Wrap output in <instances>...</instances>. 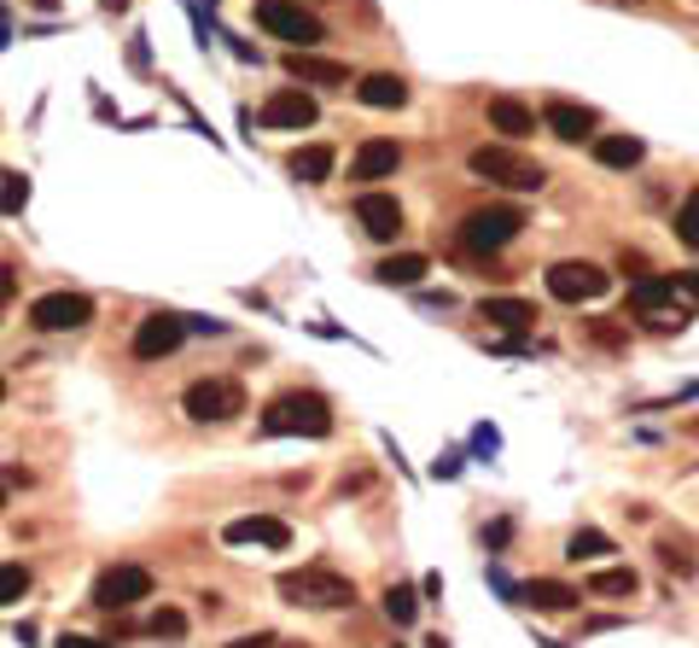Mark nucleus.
<instances>
[{"instance_id": "obj_1", "label": "nucleus", "mask_w": 699, "mask_h": 648, "mask_svg": "<svg viewBox=\"0 0 699 648\" xmlns=\"http://www.w3.org/2000/svg\"><path fill=\"white\" fill-rule=\"evenodd\" d=\"M280 596L310 614H344V607H356V584L333 566H292V573H280Z\"/></svg>"}, {"instance_id": "obj_2", "label": "nucleus", "mask_w": 699, "mask_h": 648, "mask_svg": "<svg viewBox=\"0 0 699 648\" xmlns=\"http://www.w3.org/2000/svg\"><path fill=\"white\" fill-rule=\"evenodd\" d=\"M262 433L269 438H326L333 433V410L315 392H280L269 410H262Z\"/></svg>"}, {"instance_id": "obj_3", "label": "nucleus", "mask_w": 699, "mask_h": 648, "mask_svg": "<svg viewBox=\"0 0 699 648\" xmlns=\"http://www.w3.org/2000/svg\"><path fill=\"white\" fill-rule=\"evenodd\" d=\"M466 170L478 181H490V188H513V193H537L548 181V170L537 164V158H519L513 147H478L466 158Z\"/></svg>"}, {"instance_id": "obj_4", "label": "nucleus", "mask_w": 699, "mask_h": 648, "mask_svg": "<svg viewBox=\"0 0 699 648\" xmlns=\"http://www.w3.org/2000/svg\"><path fill=\"white\" fill-rule=\"evenodd\" d=\"M181 410H187V421H198V427H216V421H239L245 410V386L234 374H204L187 386V397H181Z\"/></svg>"}, {"instance_id": "obj_5", "label": "nucleus", "mask_w": 699, "mask_h": 648, "mask_svg": "<svg viewBox=\"0 0 699 648\" xmlns=\"http://www.w3.org/2000/svg\"><path fill=\"white\" fill-rule=\"evenodd\" d=\"M257 30L280 35V42H292L310 53L315 42H326V24L303 7V0H257Z\"/></svg>"}, {"instance_id": "obj_6", "label": "nucleus", "mask_w": 699, "mask_h": 648, "mask_svg": "<svg viewBox=\"0 0 699 648\" xmlns=\"http://www.w3.org/2000/svg\"><path fill=\"white\" fill-rule=\"evenodd\" d=\"M519 234H525L519 205H478L472 216H461V252H502Z\"/></svg>"}, {"instance_id": "obj_7", "label": "nucleus", "mask_w": 699, "mask_h": 648, "mask_svg": "<svg viewBox=\"0 0 699 648\" xmlns=\"http://www.w3.org/2000/svg\"><path fill=\"white\" fill-rule=\"evenodd\" d=\"M147 596H152V573L135 566V561H117V566H106V573L94 578V607L99 614H117V607H135Z\"/></svg>"}, {"instance_id": "obj_8", "label": "nucleus", "mask_w": 699, "mask_h": 648, "mask_svg": "<svg viewBox=\"0 0 699 648\" xmlns=\"http://www.w3.org/2000/svg\"><path fill=\"white\" fill-rule=\"evenodd\" d=\"M612 275L601 269V263H583V257H566L548 269V293L560 304H589V298H606Z\"/></svg>"}, {"instance_id": "obj_9", "label": "nucleus", "mask_w": 699, "mask_h": 648, "mask_svg": "<svg viewBox=\"0 0 699 648\" xmlns=\"http://www.w3.org/2000/svg\"><path fill=\"white\" fill-rule=\"evenodd\" d=\"M88 321H94V304L82 293H41L30 304V328L35 333H76V328H88Z\"/></svg>"}, {"instance_id": "obj_10", "label": "nucleus", "mask_w": 699, "mask_h": 648, "mask_svg": "<svg viewBox=\"0 0 699 648\" xmlns=\"http://www.w3.org/2000/svg\"><path fill=\"white\" fill-rule=\"evenodd\" d=\"M181 339H187V321H181V316H147V321H140V328H135V357L140 362H158V357H175L181 351Z\"/></svg>"}, {"instance_id": "obj_11", "label": "nucleus", "mask_w": 699, "mask_h": 648, "mask_svg": "<svg viewBox=\"0 0 699 648\" xmlns=\"http://www.w3.org/2000/svg\"><path fill=\"white\" fill-rule=\"evenodd\" d=\"M356 222L367 229V240H379V246H390V240L402 234V205L390 193H379V188H367L362 199H356Z\"/></svg>"}, {"instance_id": "obj_12", "label": "nucleus", "mask_w": 699, "mask_h": 648, "mask_svg": "<svg viewBox=\"0 0 699 648\" xmlns=\"http://www.w3.org/2000/svg\"><path fill=\"white\" fill-rule=\"evenodd\" d=\"M315 117H321V99L298 94V88H286V94H275L269 106H262V124H269V129H310Z\"/></svg>"}, {"instance_id": "obj_13", "label": "nucleus", "mask_w": 699, "mask_h": 648, "mask_svg": "<svg viewBox=\"0 0 699 648\" xmlns=\"http://www.w3.org/2000/svg\"><path fill=\"white\" fill-rule=\"evenodd\" d=\"M542 124L553 129V140H566V147H583V140L594 135V111L578 106V99H548Z\"/></svg>"}, {"instance_id": "obj_14", "label": "nucleus", "mask_w": 699, "mask_h": 648, "mask_svg": "<svg viewBox=\"0 0 699 648\" xmlns=\"http://www.w3.org/2000/svg\"><path fill=\"white\" fill-rule=\"evenodd\" d=\"M478 321H484V328H502V333H530V328H537V304H530V298H484Z\"/></svg>"}, {"instance_id": "obj_15", "label": "nucleus", "mask_w": 699, "mask_h": 648, "mask_svg": "<svg viewBox=\"0 0 699 648\" xmlns=\"http://www.w3.org/2000/svg\"><path fill=\"white\" fill-rule=\"evenodd\" d=\"M519 596L537 607V614H578V607H583L578 584H560V578H530Z\"/></svg>"}, {"instance_id": "obj_16", "label": "nucleus", "mask_w": 699, "mask_h": 648, "mask_svg": "<svg viewBox=\"0 0 699 648\" xmlns=\"http://www.w3.org/2000/svg\"><path fill=\"white\" fill-rule=\"evenodd\" d=\"M397 164H402V147H397V140H362V152L350 158V176H356L362 188H367V181L390 176Z\"/></svg>"}, {"instance_id": "obj_17", "label": "nucleus", "mask_w": 699, "mask_h": 648, "mask_svg": "<svg viewBox=\"0 0 699 648\" xmlns=\"http://www.w3.org/2000/svg\"><path fill=\"white\" fill-rule=\"evenodd\" d=\"M490 129L507 135V140H525L530 129H537V111H530L525 99H513V94H490Z\"/></svg>"}, {"instance_id": "obj_18", "label": "nucleus", "mask_w": 699, "mask_h": 648, "mask_svg": "<svg viewBox=\"0 0 699 648\" xmlns=\"http://www.w3.org/2000/svg\"><path fill=\"white\" fill-rule=\"evenodd\" d=\"M228 543H262V550H286L292 543V532H286V520H269V514H257V520H228V532H222Z\"/></svg>"}, {"instance_id": "obj_19", "label": "nucleus", "mask_w": 699, "mask_h": 648, "mask_svg": "<svg viewBox=\"0 0 699 648\" xmlns=\"http://www.w3.org/2000/svg\"><path fill=\"white\" fill-rule=\"evenodd\" d=\"M356 99H362V106H374V111H397V106H408V83H402V76H390V71H374V76H362V83H356Z\"/></svg>"}, {"instance_id": "obj_20", "label": "nucleus", "mask_w": 699, "mask_h": 648, "mask_svg": "<svg viewBox=\"0 0 699 648\" xmlns=\"http://www.w3.org/2000/svg\"><path fill=\"white\" fill-rule=\"evenodd\" d=\"M286 71H292L298 83H310V88H344L350 83L344 65H333V59H315V53H286Z\"/></svg>"}, {"instance_id": "obj_21", "label": "nucleus", "mask_w": 699, "mask_h": 648, "mask_svg": "<svg viewBox=\"0 0 699 648\" xmlns=\"http://www.w3.org/2000/svg\"><path fill=\"white\" fill-rule=\"evenodd\" d=\"M594 147V164H606V170H635L647 158V147L635 135H601V140H589Z\"/></svg>"}, {"instance_id": "obj_22", "label": "nucleus", "mask_w": 699, "mask_h": 648, "mask_svg": "<svg viewBox=\"0 0 699 648\" xmlns=\"http://www.w3.org/2000/svg\"><path fill=\"white\" fill-rule=\"evenodd\" d=\"M630 304H635L642 316L665 310V304H676V280H670V275H647V280H635V287H630Z\"/></svg>"}, {"instance_id": "obj_23", "label": "nucleus", "mask_w": 699, "mask_h": 648, "mask_svg": "<svg viewBox=\"0 0 699 648\" xmlns=\"http://www.w3.org/2000/svg\"><path fill=\"white\" fill-rule=\"evenodd\" d=\"M426 269H431V263L420 252H397V257L379 263V280H385V287H415V280H426Z\"/></svg>"}, {"instance_id": "obj_24", "label": "nucleus", "mask_w": 699, "mask_h": 648, "mask_svg": "<svg viewBox=\"0 0 699 648\" xmlns=\"http://www.w3.org/2000/svg\"><path fill=\"white\" fill-rule=\"evenodd\" d=\"M385 619L390 625H415L420 619V591L415 584H390L385 591Z\"/></svg>"}, {"instance_id": "obj_25", "label": "nucleus", "mask_w": 699, "mask_h": 648, "mask_svg": "<svg viewBox=\"0 0 699 648\" xmlns=\"http://www.w3.org/2000/svg\"><path fill=\"white\" fill-rule=\"evenodd\" d=\"M292 176L298 181H326V176H333V147H321V140H315V147L292 152Z\"/></svg>"}, {"instance_id": "obj_26", "label": "nucleus", "mask_w": 699, "mask_h": 648, "mask_svg": "<svg viewBox=\"0 0 699 648\" xmlns=\"http://www.w3.org/2000/svg\"><path fill=\"white\" fill-rule=\"evenodd\" d=\"M589 591L594 596H635V573L630 566H601V573H589Z\"/></svg>"}, {"instance_id": "obj_27", "label": "nucleus", "mask_w": 699, "mask_h": 648, "mask_svg": "<svg viewBox=\"0 0 699 648\" xmlns=\"http://www.w3.org/2000/svg\"><path fill=\"white\" fill-rule=\"evenodd\" d=\"M24 591H30V566L24 561H0V607L24 602Z\"/></svg>"}, {"instance_id": "obj_28", "label": "nucleus", "mask_w": 699, "mask_h": 648, "mask_svg": "<svg viewBox=\"0 0 699 648\" xmlns=\"http://www.w3.org/2000/svg\"><path fill=\"white\" fill-rule=\"evenodd\" d=\"M676 240H682V246H693L699 252V188L682 199V211H676Z\"/></svg>"}, {"instance_id": "obj_29", "label": "nucleus", "mask_w": 699, "mask_h": 648, "mask_svg": "<svg viewBox=\"0 0 699 648\" xmlns=\"http://www.w3.org/2000/svg\"><path fill=\"white\" fill-rule=\"evenodd\" d=\"M566 555H571V561H583V555H612V538H606V532H571Z\"/></svg>"}, {"instance_id": "obj_30", "label": "nucleus", "mask_w": 699, "mask_h": 648, "mask_svg": "<svg viewBox=\"0 0 699 648\" xmlns=\"http://www.w3.org/2000/svg\"><path fill=\"white\" fill-rule=\"evenodd\" d=\"M152 637H187V614H175V607H158V614L147 619Z\"/></svg>"}, {"instance_id": "obj_31", "label": "nucleus", "mask_w": 699, "mask_h": 648, "mask_svg": "<svg viewBox=\"0 0 699 648\" xmlns=\"http://www.w3.org/2000/svg\"><path fill=\"white\" fill-rule=\"evenodd\" d=\"M659 561L670 566V573H693V561H688V543H682V538H665V543H659Z\"/></svg>"}, {"instance_id": "obj_32", "label": "nucleus", "mask_w": 699, "mask_h": 648, "mask_svg": "<svg viewBox=\"0 0 699 648\" xmlns=\"http://www.w3.org/2000/svg\"><path fill=\"white\" fill-rule=\"evenodd\" d=\"M24 199H30V181H0V211H24Z\"/></svg>"}, {"instance_id": "obj_33", "label": "nucleus", "mask_w": 699, "mask_h": 648, "mask_svg": "<svg viewBox=\"0 0 699 648\" xmlns=\"http://www.w3.org/2000/svg\"><path fill=\"white\" fill-rule=\"evenodd\" d=\"M589 333L601 339V346H619V339H624V333H619V321H589Z\"/></svg>"}, {"instance_id": "obj_34", "label": "nucleus", "mask_w": 699, "mask_h": 648, "mask_svg": "<svg viewBox=\"0 0 699 648\" xmlns=\"http://www.w3.org/2000/svg\"><path fill=\"white\" fill-rule=\"evenodd\" d=\"M18 293V275H12V263H0V304H7Z\"/></svg>"}, {"instance_id": "obj_35", "label": "nucleus", "mask_w": 699, "mask_h": 648, "mask_svg": "<svg viewBox=\"0 0 699 648\" xmlns=\"http://www.w3.org/2000/svg\"><path fill=\"white\" fill-rule=\"evenodd\" d=\"M676 293H688V298L699 304V269H688V275H676Z\"/></svg>"}, {"instance_id": "obj_36", "label": "nucleus", "mask_w": 699, "mask_h": 648, "mask_svg": "<svg viewBox=\"0 0 699 648\" xmlns=\"http://www.w3.org/2000/svg\"><path fill=\"white\" fill-rule=\"evenodd\" d=\"M0 485H35L30 468H0Z\"/></svg>"}, {"instance_id": "obj_37", "label": "nucleus", "mask_w": 699, "mask_h": 648, "mask_svg": "<svg viewBox=\"0 0 699 648\" xmlns=\"http://www.w3.org/2000/svg\"><path fill=\"white\" fill-rule=\"evenodd\" d=\"M228 648H275V637H269V631H257V637H234Z\"/></svg>"}, {"instance_id": "obj_38", "label": "nucleus", "mask_w": 699, "mask_h": 648, "mask_svg": "<svg viewBox=\"0 0 699 648\" xmlns=\"http://www.w3.org/2000/svg\"><path fill=\"white\" fill-rule=\"evenodd\" d=\"M58 648H111V642H99V637H58Z\"/></svg>"}, {"instance_id": "obj_39", "label": "nucleus", "mask_w": 699, "mask_h": 648, "mask_svg": "<svg viewBox=\"0 0 699 648\" xmlns=\"http://www.w3.org/2000/svg\"><path fill=\"white\" fill-rule=\"evenodd\" d=\"M0 403H7V374H0Z\"/></svg>"}, {"instance_id": "obj_40", "label": "nucleus", "mask_w": 699, "mask_h": 648, "mask_svg": "<svg viewBox=\"0 0 699 648\" xmlns=\"http://www.w3.org/2000/svg\"><path fill=\"white\" fill-rule=\"evenodd\" d=\"M0 509H7V485H0Z\"/></svg>"}, {"instance_id": "obj_41", "label": "nucleus", "mask_w": 699, "mask_h": 648, "mask_svg": "<svg viewBox=\"0 0 699 648\" xmlns=\"http://www.w3.org/2000/svg\"><path fill=\"white\" fill-rule=\"evenodd\" d=\"M624 7H642V0H624Z\"/></svg>"}]
</instances>
